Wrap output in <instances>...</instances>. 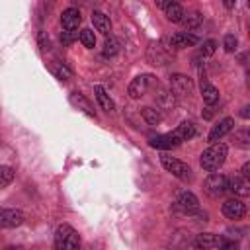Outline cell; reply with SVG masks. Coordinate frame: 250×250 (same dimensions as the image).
Here are the masks:
<instances>
[{
  "label": "cell",
  "mask_w": 250,
  "mask_h": 250,
  "mask_svg": "<svg viewBox=\"0 0 250 250\" xmlns=\"http://www.w3.org/2000/svg\"><path fill=\"white\" fill-rule=\"evenodd\" d=\"M201 21H203L201 14L193 12V14H188V16H184L180 23H184V25H186L188 29H195V27H199V25H201Z\"/></svg>",
  "instance_id": "cell-24"
},
{
  "label": "cell",
  "mask_w": 250,
  "mask_h": 250,
  "mask_svg": "<svg viewBox=\"0 0 250 250\" xmlns=\"http://www.w3.org/2000/svg\"><path fill=\"white\" fill-rule=\"evenodd\" d=\"M201 98H203V102H205L207 105H215V104L219 102V90H217L213 84L201 80Z\"/></svg>",
  "instance_id": "cell-20"
},
{
  "label": "cell",
  "mask_w": 250,
  "mask_h": 250,
  "mask_svg": "<svg viewBox=\"0 0 250 250\" xmlns=\"http://www.w3.org/2000/svg\"><path fill=\"white\" fill-rule=\"evenodd\" d=\"M174 135L184 143V141H189L191 137H195V125L191 121H184L180 123L176 129H174Z\"/></svg>",
  "instance_id": "cell-21"
},
{
  "label": "cell",
  "mask_w": 250,
  "mask_h": 250,
  "mask_svg": "<svg viewBox=\"0 0 250 250\" xmlns=\"http://www.w3.org/2000/svg\"><path fill=\"white\" fill-rule=\"evenodd\" d=\"M176 2H178V0H176Z\"/></svg>",
  "instance_id": "cell-35"
},
{
  "label": "cell",
  "mask_w": 250,
  "mask_h": 250,
  "mask_svg": "<svg viewBox=\"0 0 250 250\" xmlns=\"http://www.w3.org/2000/svg\"><path fill=\"white\" fill-rule=\"evenodd\" d=\"M193 90V84H191V78L186 76V74H172L170 76V92L178 98H188Z\"/></svg>",
  "instance_id": "cell-6"
},
{
  "label": "cell",
  "mask_w": 250,
  "mask_h": 250,
  "mask_svg": "<svg viewBox=\"0 0 250 250\" xmlns=\"http://www.w3.org/2000/svg\"><path fill=\"white\" fill-rule=\"evenodd\" d=\"M160 164L164 166L166 172H170V174L176 176L178 180H182V182H191V168H189L186 162H182V160H178V158H174V156H170V154H162V156H160Z\"/></svg>",
  "instance_id": "cell-4"
},
{
  "label": "cell",
  "mask_w": 250,
  "mask_h": 250,
  "mask_svg": "<svg viewBox=\"0 0 250 250\" xmlns=\"http://www.w3.org/2000/svg\"><path fill=\"white\" fill-rule=\"evenodd\" d=\"M232 127H234V119H232V117H225V119H221L219 123H215V125L211 127L207 139H209L211 143H217V141H221L225 135H229V133L232 131Z\"/></svg>",
  "instance_id": "cell-13"
},
{
  "label": "cell",
  "mask_w": 250,
  "mask_h": 250,
  "mask_svg": "<svg viewBox=\"0 0 250 250\" xmlns=\"http://www.w3.org/2000/svg\"><path fill=\"white\" fill-rule=\"evenodd\" d=\"M12 180H14V170L10 166H0V189L12 184Z\"/></svg>",
  "instance_id": "cell-27"
},
{
  "label": "cell",
  "mask_w": 250,
  "mask_h": 250,
  "mask_svg": "<svg viewBox=\"0 0 250 250\" xmlns=\"http://www.w3.org/2000/svg\"><path fill=\"white\" fill-rule=\"evenodd\" d=\"M221 242H223L221 236L211 234V232H203V234H197L195 236L193 246L195 248H203V250H213V248H221Z\"/></svg>",
  "instance_id": "cell-14"
},
{
  "label": "cell",
  "mask_w": 250,
  "mask_h": 250,
  "mask_svg": "<svg viewBox=\"0 0 250 250\" xmlns=\"http://www.w3.org/2000/svg\"><path fill=\"white\" fill-rule=\"evenodd\" d=\"M82 21V16H80V10L78 8H66L61 16V25L62 29H78Z\"/></svg>",
  "instance_id": "cell-15"
},
{
  "label": "cell",
  "mask_w": 250,
  "mask_h": 250,
  "mask_svg": "<svg viewBox=\"0 0 250 250\" xmlns=\"http://www.w3.org/2000/svg\"><path fill=\"white\" fill-rule=\"evenodd\" d=\"M227 154H229V146L225 143H213L209 148H205L201 152V158H199V164L205 172H215L219 170L225 160H227Z\"/></svg>",
  "instance_id": "cell-1"
},
{
  "label": "cell",
  "mask_w": 250,
  "mask_h": 250,
  "mask_svg": "<svg viewBox=\"0 0 250 250\" xmlns=\"http://www.w3.org/2000/svg\"><path fill=\"white\" fill-rule=\"evenodd\" d=\"M156 4L164 10L166 18H168L170 21H174V23H180V21H182V18L186 16L184 8H182L176 0H156Z\"/></svg>",
  "instance_id": "cell-11"
},
{
  "label": "cell",
  "mask_w": 250,
  "mask_h": 250,
  "mask_svg": "<svg viewBox=\"0 0 250 250\" xmlns=\"http://www.w3.org/2000/svg\"><path fill=\"white\" fill-rule=\"evenodd\" d=\"M25 215L20 209H0V229H16L23 223Z\"/></svg>",
  "instance_id": "cell-8"
},
{
  "label": "cell",
  "mask_w": 250,
  "mask_h": 250,
  "mask_svg": "<svg viewBox=\"0 0 250 250\" xmlns=\"http://www.w3.org/2000/svg\"><path fill=\"white\" fill-rule=\"evenodd\" d=\"M92 23L96 27V31L107 35L111 31V21H109V16H105L104 12H94L92 14Z\"/></svg>",
  "instance_id": "cell-19"
},
{
  "label": "cell",
  "mask_w": 250,
  "mask_h": 250,
  "mask_svg": "<svg viewBox=\"0 0 250 250\" xmlns=\"http://www.w3.org/2000/svg\"><path fill=\"white\" fill-rule=\"evenodd\" d=\"M234 2H236V0H223V4H225V8H227V10L234 8Z\"/></svg>",
  "instance_id": "cell-34"
},
{
  "label": "cell",
  "mask_w": 250,
  "mask_h": 250,
  "mask_svg": "<svg viewBox=\"0 0 250 250\" xmlns=\"http://www.w3.org/2000/svg\"><path fill=\"white\" fill-rule=\"evenodd\" d=\"M229 189L240 197H246L250 195V182L244 176H234L232 180H229Z\"/></svg>",
  "instance_id": "cell-17"
},
{
  "label": "cell",
  "mask_w": 250,
  "mask_h": 250,
  "mask_svg": "<svg viewBox=\"0 0 250 250\" xmlns=\"http://www.w3.org/2000/svg\"><path fill=\"white\" fill-rule=\"evenodd\" d=\"M148 145L152 148H158V150H170V148H176L182 145V141L172 133H166V135H156V137H150L148 139Z\"/></svg>",
  "instance_id": "cell-9"
},
{
  "label": "cell",
  "mask_w": 250,
  "mask_h": 250,
  "mask_svg": "<svg viewBox=\"0 0 250 250\" xmlns=\"http://www.w3.org/2000/svg\"><path fill=\"white\" fill-rule=\"evenodd\" d=\"M51 72H53V74H55V76H57L59 80H68V78L72 76V70H70V68H68L66 64L59 62V61L51 64Z\"/></svg>",
  "instance_id": "cell-22"
},
{
  "label": "cell",
  "mask_w": 250,
  "mask_h": 250,
  "mask_svg": "<svg viewBox=\"0 0 250 250\" xmlns=\"http://www.w3.org/2000/svg\"><path fill=\"white\" fill-rule=\"evenodd\" d=\"M78 39H80V43H82L84 47H88V49H92V47L96 45V35H94L92 29H82V31L78 33Z\"/></svg>",
  "instance_id": "cell-25"
},
{
  "label": "cell",
  "mask_w": 250,
  "mask_h": 250,
  "mask_svg": "<svg viewBox=\"0 0 250 250\" xmlns=\"http://www.w3.org/2000/svg\"><path fill=\"white\" fill-rule=\"evenodd\" d=\"M197 35L189 33V31H178L172 37H168V45L172 49H186V47H193L197 43Z\"/></svg>",
  "instance_id": "cell-12"
},
{
  "label": "cell",
  "mask_w": 250,
  "mask_h": 250,
  "mask_svg": "<svg viewBox=\"0 0 250 250\" xmlns=\"http://www.w3.org/2000/svg\"><path fill=\"white\" fill-rule=\"evenodd\" d=\"M76 37H78V33H76L74 29H64V31L61 33V41H62L64 45H70V43H72Z\"/></svg>",
  "instance_id": "cell-30"
},
{
  "label": "cell",
  "mask_w": 250,
  "mask_h": 250,
  "mask_svg": "<svg viewBox=\"0 0 250 250\" xmlns=\"http://www.w3.org/2000/svg\"><path fill=\"white\" fill-rule=\"evenodd\" d=\"M72 2H76V4H84V6H90V4H94V2H98V0H72Z\"/></svg>",
  "instance_id": "cell-33"
},
{
  "label": "cell",
  "mask_w": 250,
  "mask_h": 250,
  "mask_svg": "<svg viewBox=\"0 0 250 250\" xmlns=\"http://www.w3.org/2000/svg\"><path fill=\"white\" fill-rule=\"evenodd\" d=\"M203 189L207 195L211 197H219L223 195L227 189H229V178L225 174H217V172H211L207 176V180L203 182Z\"/></svg>",
  "instance_id": "cell-5"
},
{
  "label": "cell",
  "mask_w": 250,
  "mask_h": 250,
  "mask_svg": "<svg viewBox=\"0 0 250 250\" xmlns=\"http://www.w3.org/2000/svg\"><path fill=\"white\" fill-rule=\"evenodd\" d=\"M223 215L227 219H230V221H238V219H242L246 215V205L240 199H236V197L227 199L223 203Z\"/></svg>",
  "instance_id": "cell-10"
},
{
  "label": "cell",
  "mask_w": 250,
  "mask_h": 250,
  "mask_svg": "<svg viewBox=\"0 0 250 250\" xmlns=\"http://www.w3.org/2000/svg\"><path fill=\"white\" fill-rule=\"evenodd\" d=\"M248 170H250V164L246 162V164L242 166V170H240V176H244V178H248V176H250V172H248Z\"/></svg>",
  "instance_id": "cell-31"
},
{
  "label": "cell",
  "mask_w": 250,
  "mask_h": 250,
  "mask_svg": "<svg viewBox=\"0 0 250 250\" xmlns=\"http://www.w3.org/2000/svg\"><path fill=\"white\" fill-rule=\"evenodd\" d=\"M236 45H238L236 37H234L232 33H227L225 39H223V47H225V51H227V53H234V51H236Z\"/></svg>",
  "instance_id": "cell-29"
},
{
  "label": "cell",
  "mask_w": 250,
  "mask_h": 250,
  "mask_svg": "<svg viewBox=\"0 0 250 250\" xmlns=\"http://www.w3.org/2000/svg\"><path fill=\"white\" fill-rule=\"evenodd\" d=\"M215 51H217V41L215 39H207L199 47V57H211Z\"/></svg>",
  "instance_id": "cell-28"
},
{
  "label": "cell",
  "mask_w": 250,
  "mask_h": 250,
  "mask_svg": "<svg viewBox=\"0 0 250 250\" xmlns=\"http://www.w3.org/2000/svg\"><path fill=\"white\" fill-rule=\"evenodd\" d=\"M248 109H250V107H248V105H244V107H242V111H240V115H242L244 119H248V117H250V111H248Z\"/></svg>",
  "instance_id": "cell-32"
},
{
  "label": "cell",
  "mask_w": 250,
  "mask_h": 250,
  "mask_svg": "<svg viewBox=\"0 0 250 250\" xmlns=\"http://www.w3.org/2000/svg\"><path fill=\"white\" fill-rule=\"evenodd\" d=\"M141 115H143V119H145L148 125H158V123L162 121V115H160L156 109H152V107H143V109H141Z\"/></svg>",
  "instance_id": "cell-23"
},
{
  "label": "cell",
  "mask_w": 250,
  "mask_h": 250,
  "mask_svg": "<svg viewBox=\"0 0 250 250\" xmlns=\"http://www.w3.org/2000/svg\"><path fill=\"white\" fill-rule=\"evenodd\" d=\"M68 102L76 107V109H80V111H84L88 117H96V111H94V105L80 94V92H72L70 96H68Z\"/></svg>",
  "instance_id": "cell-16"
},
{
  "label": "cell",
  "mask_w": 250,
  "mask_h": 250,
  "mask_svg": "<svg viewBox=\"0 0 250 250\" xmlns=\"http://www.w3.org/2000/svg\"><path fill=\"white\" fill-rule=\"evenodd\" d=\"M152 80H154V78H152L150 74H141V76L133 78L131 84H129V88H127L129 98H131V100H139V98H143V96L148 92Z\"/></svg>",
  "instance_id": "cell-7"
},
{
  "label": "cell",
  "mask_w": 250,
  "mask_h": 250,
  "mask_svg": "<svg viewBox=\"0 0 250 250\" xmlns=\"http://www.w3.org/2000/svg\"><path fill=\"white\" fill-rule=\"evenodd\" d=\"M117 51H119V41L115 37L105 39V43H104V57H115Z\"/></svg>",
  "instance_id": "cell-26"
},
{
  "label": "cell",
  "mask_w": 250,
  "mask_h": 250,
  "mask_svg": "<svg viewBox=\"0 0 250 250\" xmlns=\"http://www.w3.org/2000/svg\"><path fill=\"white\" fill-rule=\"evenodd\" d=\"M174 211L182 213V215H199V217H207L205 213L199 211V201L191 191H180L176 201H174Z\"/></svg>",
  "instance_id": "cell-3"
},
{
  "label": "cell",
  "mask_w": 250,
  "mask_h": 250,
  "mask_svg": "<svg viewBox=\"0 0 250 250\" xmlns=\"http://www.w3.org/2000/svg\"><path fill=\"white\" fill-rule=\"evenodd\" d=\"M94 96H96V100H98V105H100L104 111L111 113V111L115 109V104H113V100L109 98V94L105 92L104 86H94Z\"/></svg>",
  "instance_id": "cell-18"
},
{
  "label": "cell",
  "mask_w": 250,
  "mask_h": 250,
  "mask_svg": "<svg viewBox=\"0 0 250 250\" xmlns=\"http://www.w3.org/2000/svg\"><path fill=\"white\" fill-rule=\"evenodd\" d=\"M55 248L57 250H76L80 248V236L70 225H59L55 230Z\"/></svg>",
  "instance_id": "cell-2"
}]
</instances>
